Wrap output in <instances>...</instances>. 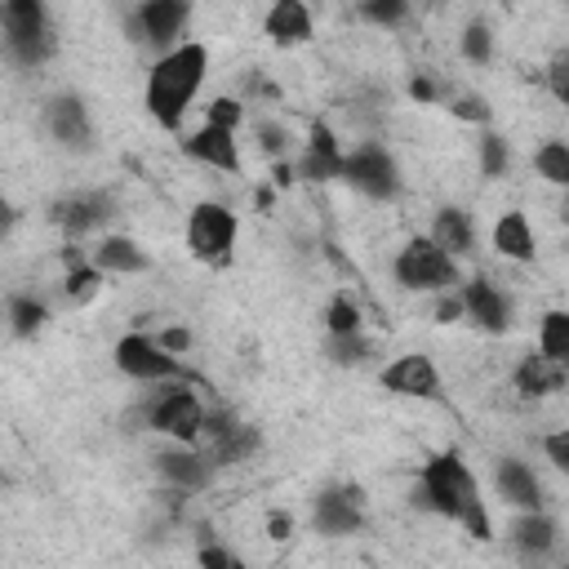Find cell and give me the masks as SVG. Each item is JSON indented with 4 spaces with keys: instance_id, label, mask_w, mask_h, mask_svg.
Returning <instances> with one entry per match:
<instances>
[{
    "instance_id": "35",
    "label": "cell",
    "mask_w": 569,
    "mask_h": 569,
    "mask_svg": "<svg viewBox=\"0 0 569 569\" xmlns=\"http://www.w3.org/2000/svg\"><path fill=\"white\" fill-rule=\"evenodd\" d=\"M538 449L547 453L551 471H569V427H551L538 436Z\"/></svg>"
},
{
    "instance_id": "2",
    "label": "cell",
    "mask_w": 569,
    "mask_h": 569,
    "mask_svg": "<svg viewBox=\"0 0 569 569\" xmlns=\"http://www.w3.org/2000/svg\"><path fill=\"white\" fill-rule=\"evenodd\" d=\"M209 80V44L204 40H178L173 49L156 53L142 80V111L151 116L156 129L178 133L187 111L196 107L200 89Z\"/></svg>"
},
{
    "instance_id": "40",
    "label": "cell",
    "mask_w": 569,
    "mask_h": 569,
    "mask_svg": "<svg viewBox=\"0 0 569 569\" xmlns=\"http://www.w3.org/2000/svg\"><path fill=\"white\" fill-rule=\"evenodd\" d=\"M409 93H413V102H436V80H427V76H413Z\"/></svg>"
},
{
    "instance_id": "32",
    "label": "cell",
    "mask_w": 569,
    "mask_h": 569,
    "mask_svg": "<svg viewBox=\"0 0 569 569\" xmlns=\"http://www.w3.org/2000/svg\"><path fill=\"white\" fill-rule=\"evenodd\" d=\"M200 120L204 124H218V129H244V120H249V102L244 98H236V93H213L204 107H200Z\"/></svg>"
},
{
    "instance_id": "24",
    "label": "cell",
    "mask_w": 569,
    "mask_h": 569,
    "mask_svg": "<svg viewBox=\"0 0 569 569\" xmlns=\"http://www.w3.org/2000/svg\"><path fill=\"white\" fill-rule=\"evenodd\" d=\"M476 156H480V178L502 182V178L511 173V142H507V133H498L493 124L480 129V138H476Z\"/></svg>"
},
{
    "instance_id": "1",
    "label": "cell",
    "mask_w": 569,
    "mask_h": 569,
    "mask_svg": "<svg viewBox=\"0 0 569 569\" xmlns=\"http://www.w3.org/2000/svg\"><path fill=\"white\" fill-rule=\"evenodd\" d=\"M418 498H422V507L431 516L458 525L467 538H476V542H489L493 538L485 489H480L471 462L458 449H440V453H431L422 462V471H418Z\"/></svg>"
},
{
    "instance_id": "10",
    "label": "cell",
    "mask_w": 569,
    "mask_h": 569,
    "mask_svg": "<svg viewBox=\"0 0 569 569\" xmlns=\"http://www.w3.org/2000/svg\"><path fill=\"white\" fill-rule=\"evenodd\" d=\"M178 151L191 160V164H204L213 173H244V156H240V133L236 129H218V124H196L191 133H182Z\"/></svg>"
},
{
    "instance_id": "14",
    "label": "cell",
    "mask_w": 569,
    "mask_h": 569,
    "mask_svg": "<svg viewBox=\"0 0 569 569\" xmlns=\"http://www.w3.org/2000/svg\"><path fill=\"white\" fill-rule=\"evenodd\" d=\"M493 493H498L511 511H529V507H542V502H547L542 476H538L525 458H511V453H502V458L493 462Z\"/></svg>"
},
{
    "instance_id": "19",
    "label": "cell",
    "mask_w": 569,
    "mask_h": 569,
    "mask_svg": "<svg viewBox=\"0 0 569 569\" xmlns=\"http://www.w3.org/2000/svg\"><path fill=\"white\" fill-rule=\"evenodd\" d=\"M449 258H458V262H467L476 249H480V231H476V218H471V209H462V204H440L436 213H431V231H427Z\"/></svg>"
},
{
    "instance_id": "34",
    "label": "cell",
    "mask_w": 569,
    "mask_h": 569,
    "mask_svg": "<svg viewBox=\"0 0 569 569\" xmlns=\"http://www.w3.org/2000/svg\"><path fill=\"white\" fill-rule=\"evenodd\" d=\"M449 111H453L458 120L476 124V129L493 124V107H489V98H480L476 89H462V93H453V98H449Z\"/></svg>"
},
{
    "instance_id": "27",
    "label": "cell",
    "mask_w": 569,
    "mask_h": 569,
    "mask_svg": "<svg viewBox=\"0 0 569 569\" xmlns=\"http://www.w3.org/2000/svg\"><path fill=\"white\" fill-rule=\"evenodd\" d=\"M351 13L369 27H382V31H400L409 18H413V0H351Z\"/></svg>"
},
{
    "instance_id": "3",
    "label": "cell",
    "mask_w": 569,
    "mask_h": 569,
    "mask_svg": "<svg viewBox=\"0 0 569 569\" xmlns=\"http://www.w3.org/2000/svg\"><path fill=\"white\" fill-rule=\"evenodd\" d=\"M204 400L191 387V378H169V382H151V396L142 405V422L147 431L173 440V445H200L204 436Z\"/></svg>"
},
{
    "instance_id": "5",
    "label": "cell",
    "mask_w": 569,
    "mask_h": 569,
    "mask_svg": "<svg viewBox=\"0 0 569 569\" xmlns=\"http://www.w3.org/2000/svg\"><path fill=\"white\" fill-rule=\"evenodd\" d=\"M187 253L204 267H227L236 258V240H240V218L231 204L222 200H196L187 209V227H182Z\"/></svg>"
},
{
    "instance_id": "9",
    "label": "cell",
    "mask_w": 569,
    "mask_h": 569,
    "mask_svg": "<svg viewBox=\"0 0 569 569\" xmlns=\"http://www.w3.org/2000/svg\"><path fill=\"white\" fill-rule=\"evenodd\" d=\"M378 387L391 391V396H405V400H436L445 378H440V365L427 351H405V356H396L378 369Z\"/></svg>"
},
{
    "instance_id": "15",
    "label": "cell",
    "mask_w": 569,
    "mask_h": 569,
    "mask_svg": "<svg viewBox=\"0 0 569 569\" xmlns=\"http://www.w3.org/2000/svg\"><path fill=\"white\" fill-rule=\"evenodd\" d=\"M84 253H89V262H93L102 276H142V271L151 267L147 249H142L133 236H124V231H98V240H93Z\"/></svg>"
},
{
    "instance_id": "11",
    "label": "cell",
    "mask_w": 569,
    "mask_h": 569,
    "mask_svg": "<svg viewBox=\"0 0 569 569\" xmlns=\"http://www.w3.org/2000/svg\"><path fill=\"white\" fill-rule=\"evenodd\" d=\"M453 293H458L462 316H467L476 329H485V333H507V329H511V298H507V289L493 284L489 276H467V280H458Z\"/></svg>"
},
{
    "instance_id": "16",
    "label": "cell",
    "mask_w": 569,
    "mask_h": 569,
    "mask_svg": "<svg viewBox=\"0 0 569 569\" xmlns=\"http://www.w3.org/2000/svg\"><path fill=\"white\" fill-rule=\"evenodd\" d=\"M316 516V533H356L365 525V493L356 485H338V489H325L311 507Z\"/></svg>"
},
{
    "instance_id": "26",
    "label": "cell",
    "mask_w": 569,
    "mask_h": 569,
    "mask_svg": "<svg viewBox=\"0 0 569 569\" xmlns=\"http://www.w3.org/2000/svg\"><path fill=\"white\" fill-rule=\"evenodd\" d=\"M107 289V276L89 262V253L84 258H76V262H67V276H62V293H67V302H93L98 293Z\"/></svg>"
},
{
    "instance_id": "37",
    "label": "cell",
    "mask_w": 569,
    "mask_h": 569,
    "mask_svg": "<svg viewBox=\"0 0 569 569\" xmlns=\"http://www.w3.org/2000/svg\"><path fill=\"white\" fill-rule=\"evenodd\" d=\"M151 338H156L169 356H187V351H191V329H187V325H164V329H156Z\"/></svg>"
},
{
    "instance_id": "17",
    "label": "cell",
    "mask_w": 569,
    "mask_h": 569,
    "mask_svg": "<svg viewBox=\"0 0 569 569\" xmlns=\"http://www.w3.org/2000/svg\"><path fill=\"white\" fill-rule=\"evenodd\" d=\"M507 538H511V547L525 560H547L560 547V525L547 516V507H529V511H516L511 516Z\"/></svg>"
},
{
    "instance_id": "33",
    "label": "cell",
    "mask_w": 569,
    "mask_h": 569,
    "mask_svg": "<svg viewBox=\"0 0 569 569\" xmlns=\"http://www.w3.org/2000/svg\"><path fill=\"white\" fill-rule=\"evenodd\" d=\"M253 138H258V147H262L271 160H289V156H293V133H289V124L253 120Z\"/></svg>"
},
{
    "instance_id": "30",
    "label": "cell",
    "mask_w": 569,
    "mask_h": 569,
    "mask_svg": "<svg viewBox=\"0 0 569 569\" xmlns=\"http://www.w3.org/2000/svg\"><path fill=\"white\" fill-rule=\"evenodd\" d=\"M538 351L547 360H565L569 365V311L565 307L542 311V320H538Z\"/></svg>"
},
{
    "instance_id": "6",
    "label": "cell",
    "mask_w": 569,
    "mask_h": 569,
    "mask_svg": "<svg viewBox=\"0 0 569 569\" xmlns=\"http://www.w3.org/2000/svg\"><path fill=\"white\" fill-rule=\"evenodd\" d=\"M0 36L18 62H27V67L44 62L53 49L44 0H0Z\"/></svg>"
},
{
    "instance_id": "7",
    "label": "cell",
    "mask_w": 569,
    "mask_h": 569,
    "mask_svg": "<svg viewBox=\"0 0 569 569\" xmlns=\"http://www.w3.org/2000/svg\"><path fill=\"white\" fill-rule=\"evenodd\" d=\"M111 365H116L124 378L142 382V387H151V382H169V378H191L187 365H182V356H169L147 329H129V333H120L116 347H111Z\"/></svg>"
},
{
    "instance_id": "12",
    "label": "cell",
    "mask_w": 569,
    "mask_h": 569,
    "mask_svg": "<svg viewBox=\"0 0 569 569\" xmlns=\"http://www.w3.org/2000/svg\"><path fill=\"white\" fill-rule=\"evenodd\" d=\"M191 27V0H138L133 4V31L156 53L173 49Z\"/></svg>"
},
{
    "instance_id": "28",
    "label": "cell",
    "mask_w": 569,
    "mask_h": 569,
    "mask_svg": "<svg viewBox=\"0 0 569 569\" xmlns=\"http://www.w3.org/2000/svg\"><path fill=\"white\" fill-rule=\"evenodd\" d=\"M493 44H498V36H493V27H489L485 18L462 22V31H458V58H462V62L489 67V62H493Z\"/></svg>"
},
{
    "instance_id": "39",
    "label": "cell",
    "mask_w": 569,
    "mask_h": 569,
    "mask_svg": "<svg viewBox=\"0 0 569 569\" xmlns=\"http://www.w3.org/2000/svg\"><path fill=\"white\" fill-rule=\"evenodd\" d=\"M200 565H209V569H240V556L222 551V547H200Z\"/></svg>"
},
{
    "instance_id": "29",
    "label": "cell",
    "mask_w": 569,
    "mask_h": 569,
    "mask_svg": "<svg viewBox=\"0 0 569 569\" xmlns=\"http://www.w3.org/2000/svg\"><path fill=\"white\" fill-rule=\"evenodd\" d=\"M4 320H9V329H13L18 338H31V333L44 329L49 307H44L36 293H9V302H4Z\"/></svg>"
},
{
    "instance_id": "22",
    "label": "cell",
    "mask_w": 569,
    "mask_h": 569,
    "mask_svg": "<svg viewBox=\"0 0 569 569\" xmlns=\"http://www.w3.org/2000/svg\"><path fill=\"white\" fill-rule=\"evenodd\" d=\"M511 387H516V396H525V400L556 396V391L565 387V360H547L542 351H529V356H520V365H516V373H511Z\"/></svg>"
},
{
    "instance_id": "8",
    "label": "cell",
    "mask_w": 569,
    "mask_h": 569,
    "mask_svg": "<svg viewBox=\"0 0 569 569\" xmlns=\"http://www.w3.org/2000/svg\"><path fill=\"white\" fill-rule=\"evenodd\" d=\"M342 178L369 196V200H396L400 196V164L396 156L382 147V142H356V147H342Z\"/></svg>"
},
{
    "instance_id": "23",
    "label": "cell",
    "mask_w": 569,
    "mask_h": 569,
    "mask_svg": "<svg viewBox=\"0 0 569 569\" xmlns=\"http://www.w3.org/2000/svg\"><path fill=\"white\" fill-rule=\"evenodd\" d=\"M111 218V204L102 196H67L53 213V222H62L71 236H84V231H98L102 222Z\"/></svg>"
},
{
    "instance_id": "20",
    "label": "cell",
    "mask_w": 569,
    "mask_h": 569,
    "mask_svg": "<svg viewBox=\"0 0 569 569\" xmlns=\"http://www.w3.org/2000/svg\"><path fill=\"white\" fill-rule=\"evenodd\" d=\"M44 124H49L53 142H62V147H89V142H93V116H89V107H84L76 93L49 98Z\"/></svg>"
},
{
    "instance_id": "38",
    "label": "cell",
    "mask_w": 569,
    "mask_h": 569,
    "mask_svg": "<svg viewBox=\"0 0 569 569\" xmlns=\"http://www.w3.org/2000/svg\"><path fill=\"white\" fill-rule=\"evenodd\" d=\"M267 538L271 542H289L293 538V516L289 511H271L267 516Z\"/></svg>"
},
{
    "instance_id": "36",
    "label": "cell",
    "mask_w": 569,
    "mask_h": 569,
    "mask_svg": "<svg viewBox=\"0 0 569 569\" xmlns=\"http://www.w3.org/2000/svg\"><path fill=\"white\" fill-rule=\"evenodd\" d=\"M542 76H547L551 98L565 107V102H569V53H565V49H556V58L547 62V71H542Z\"/></svg>"
},
{
    "instance_id": "13",
    "label": "cell",
    "mask_w": 569,
    "mask_h": 569,
    "mask_svg": "<svg viewBox=\"0 0 569 569\" xmlns=\"http://www.w3.org/2000/svg\"><path fill=\"white\" fill-rule=\"evenodd\" d=\"M489 249L493 258L502 262H516V267H529L538 258V231L529 222L525 209H502L493 222H489Z\"/></svg>"
},
{
    "instance_id": "25",
    "label": "cell",
    "mask_w": 569,
    "mask_h": 569,
    "mask_svg": "<svg viewBox=\"0 0 569 569\" xmlns=\"http://www.w3.org/2000/svg\"><path fill=\"white\" fill-rule=\"evenodd\" d=\"M533 173H538L547 187L565 191V187H569V142H565V138H542V142L533 147Z\"/></svg>"
},
{
    "instance_id": "31",
    "label": "cell",
    "mask_w": 569,
    "mask_h": 569,
    "mask_svg": "<svg viewBox=\"0 0 569 569\" xmlns=\"http://www.w3.org/2000/svg\"><path fill=\"white\" fill-rule=\"evenodd\" d=\"M360 329H365V311H360L356 293H347V289L333 293L325 307V333L338 338V333H360Z\"/></svg>"
},
{
    "instance_id": "21",
    "label": "cell",
    "mask_w": 569,
    "mask_h": 569,
    "mask_svg": "<svg viewBox=\"0 0 569 569\" xmlns=\"http://www.w3.org/2000/svg\"><path fill=\"white\" fill-rule=\"evenodd\" d=\"M156 467H160V476H164L169 485H178V489H204L209 476L218 471L200 445H173V449H164V453L156 458Z\"/></svg>"
},
{
    "instance_id": "4",
    "label": "cell",
    "mask_w": 569,
    "mask_h": 569,
    "mask_svg": "<svg viewBox=\"0 0 569 569\" xmlns=\"http://www.w3.org/2000/svg\"><path fill=\"white\" fill-rule=\"evenodd\" d=\"M391 276H396V284L409 289V293H449V289H458V280H462V262L449 258V253L422 231V236H409V240L396 249Z\"/></svg>"
},
{
    "instance_id": "18",
    "label": "cell",
    "mask_w": 569,
    "mask_h": 569,
    "mask_svg": "<svg viewBox=\"0 0 569 569\" xmlns=\"http://www.w3.org/2000/svg\"><path fill=\"white\" fill-rule=\"evenodd\" d=\"M262 31L271 44L280 49H298L316 36V13L307 0H271L267 13H262Z\"/></svg>"
}]
</instances>
